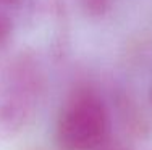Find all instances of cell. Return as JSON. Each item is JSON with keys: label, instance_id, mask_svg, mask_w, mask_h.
Segmentation results:
<instances>
[{"label": "cell", "instance_id": "1", "mask_svg": "<svg viewBox=\"0 0 152 150\" xmlns=\"http://www.w3.org/2000/svg\"><path fill=\"white\" fill-rule=\"evenodd\" d=\"M44 86V68L34 53L20 50L0 63V133L16 136L29 126Z\"/></svg>", "mask_w": 152, "mask_h": 150}, {"label": "cell", "instance_id": "4", "mask_svg": "<svg viewBox=\"0 0 152 150\" xmlns=\"http://www.w3.org/2000/svg\"><path fill=\"white\" fill-rule=\"evenodd\" d=\"M112 2L113 0H78L84 13L91 16H104L112 8Z\"/></svg>", "mask_w": 152, "mask_h": 150}, {"label": "cell", "instance_id": "6", "mask_svg": "<svg viewBox=\"0 0 152 150\" xmlns=\"http://www.w3.org/2000/svg\"><path fill=\"white\" fill-rule=\"evenodd\" d=\"M151 103H152V89H151Z\"/></svg>", "mask_w": 152, "mask_h": 150}, {"label": "cell", "instance_id": "2", "mask_svg": "<svg viewBox=\"0 0 152 150\" xmlns=\"http://www.w3.org/2000/svg\"><path fill=\"white\" fill-rule=\"evenodd\" d=\"M110 137V112L92 87L68 95L55 123V141L61 150H96Z\"/></svg>", "mask_w": 152, "mask_h": 150}, {"label": "cell", "instance_id": "3", "mask_svg": "<svg viewBox=\"0 0 152 150\" xmlns=\"http://www.w3.org/2000/svg\"><path fill=\"white\" fill-rule=\"evenodd\" d=\"M23 10V0H0V47L10 39Z\"/></svg>", "mask_w": 152, "mask_h": 150}, {"label": "cell", "instance_id": "5", "mask_svg": "<svg viewBox=\"0 0 152 150\" xmlns=\"http://www.w3.org/2000/svg\"><path fill=\"white\" fill-rule=\"evenodd\" d=\"M96 150H129L128 147H126L123 142L120 141H115V139H112V137H108L105 142H104L102 145H100L99 149H96Z\"/></svg>", "mask_w": 152, "mask_h": 150}]
</instances>
